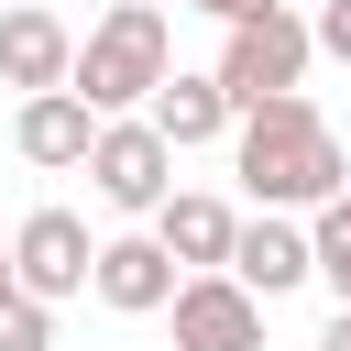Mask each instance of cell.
<instances>
[{"label": "cell", "instance_id": "8992f818", "mask_svg": "<svg viewBox=\"0 0 351 351\" xmlns=\"http://www.w3.org/2000/svg\"><path fill=\"white\" fill-rule=\"evenodd\" d=\"M165 307H176V351H263V307L230 274H186Z\"/></svg>", "mask_w": 351, "mask_h": 351}, {"label": "cell", "instance_id": "e0dca14e", "mask_svg": "<svg viewBox=\"0 0 351 351\" xmlns=\"http://www.w3.org/2000/svg\"><path fill=\"white\" fill-rule=\"evenodd\" d=\"M318 351H351V307H340V318H329V329H318Z\"/></svg>", "mask_w": 351, "mask_h": 351}, {"label": "cell", "instance_id": "8fae6325", "mask_svg": "<svg viewBox=\"0 0 351 351\" xmlns=\"http://www.w3.org/2000/svg\"><path fill=\"white\" fill-rule=\"evenodd\" d=\"M154 219H165V230H154L165 263H186V274H230V230H241V219H230L219 197H165Z\"/></svg>", "mask_w": 351, "mask_h": 351}, {"label": "cell", "instance_id": "7c38bea8", "mask_svg": "<svg viewBox=\"0 0 351 351\" xmlns=\"http://www.w3.org/2000/svg\"><path fill=\"white\" fill-rule=\"evenodd\" d=\"M11 143H22V165H88V143H99V121L55 88V99H22V121H11Z\"/></svg>", "mask_w": 351, "mask_h": 351}, {"label": "cell", "instance_id": "52a82bcc", "mask_svg": "<svg viewBox=\"0 0 351 351\" xmlns=\"http://www.w3.org/2000/svg\"><path fill=\"white\" fill-rule=\"evenodd\" d=\"M66 66H77V33H66L55 11H0V88L55 99V88H66Z\"/></svg>", "mask_w": 351, "mask_h": 351}, {"label": "cell", "instance_id": "5bb4252c", "mask_svg": "<svg viewBox=\"0 0 351 351\" xmlns=\"http://www.w3.org/2000/svg\"><path fill=\"white\" fill-rule=\"evenodd\" d=\"M0 351H55V307H33V296H0Z\"/></svg>", "mask_w": 351, "mask_h": 351}, {"label": "cell", "instance_id": "2e32d148", "mask_svg": "<svg viewBox=\"0 0 351 351\" xmlns=\"http://www.w3.org/2000/svg\"><path fill=\"white\" fill-rule=\"evenodd\" d=\"M186 11H208V22H252V11H285V0H186Z\"/></svg>", "mask_w": 351, "mask_h": 351}, {"label": "cell", "instance_id": "9a60e30c", "mask_svg": "<svg viewBox=\"0 0 351 351\" xmlns=\"http://www.w3.org/2000/svg\"><path fill=\"white\" fill-rule=\"evenodd\" d=\"M307 44H318V55H340V66H351V0H318V22H307Z\"/></svg>", "mask_w": 351, "mask_h": 351}, {"label": "cell", "instance_id": "5b68a950", "mask_svg": "<svg viewBox=\"0 0 351 351\" xmlns=\"http://www.w3.org/2000/svg\"><path fill=\"white\" fill-rule=\"evenodd\" d=\"M88 176H99L110 208H165V197H176V154L154 143V121H99Z\"/></svg>", "mask_w": 351, "mask_h": 351}, {"label": "cell", "instance_id": "ac0fdd59", "mask_svg": "<svg viewBox=\"0 0 351 351\" xmlns=\"http://www.w3.org/2000/svg\"><path fill=\"white\" fill-rule=\"evenodd\" d=\"M0 296H11V241H0Z\"/></svg>", "mask_w": 351, "mask_h": 351}, {"label": "cell", "instance_id": "6da1fadb", "mask_svg": "<svg viewBox=\"0 0 351 351\" xmlns=\"http://www.w3.org/2000/svg\"><path fill=\"white\" fill-rule=\"evenodd\" d=\"M241 186L285 219V208H329L351 197V165H340V132L307 110V99H274V110H241Z\"/></svg>", "mask_w": 351, "mask_h": 351}, {"label": "cell", "instance_id": "3957f363", "mask_svg": "<svg viewBox=\"0 0 351 351\" xmlns=\"http://www.w3.org/2000/svg\"><path fill=\"white\" fill-rule=\"evenodd\" d=\"M307 22L296 11H252V22H230V44H219V99H230V121L241 110H274V99H296V77H307Z\"/></svg>", "mask_w": 351, "mask_h": 351}, {"label": "cell", "instance_id": "4fadbf2b", "mask_svg": "<svg viewBox=\"0 0 351 351\" xmlns=\"http://www.w3.org/2000/svg\"><path fill=\"white\" fill-rule=\"evenodd\" d=\"M307 274H329V296L351 307V197L318 208V230H307Z\"/></svg>", "mask_w": 351, "mask_h": 351}, {"label": "cell", "instance_id": "9c48e42d", "mask_svg": "<svg viewBox=\"0 0 351 351\" xmlns=\"http://www.w3.org/2000/svg\"><path fill=\"white\" fill-rule=\"evenodd\" d=\"M88 285H99V307H121V318H154L186 274L165 263V241H99V263H88Z\"/></svg>", "mask_w": 351, "mask_h": 351}, {"label": "cell", "instance_id": "7a4b0ae2", "mask_svg": "<svg viewBox=\"0 0 351 351\" xmlns=\"http://www.w3.org/2000/svg\"><path fill=\"white\" fill-rule=\"evenodd\" d=\"M176 66H165V11L154 0H121L88 44H77V66H66V99L88 110V121H121L132 99H154Z\"/></svg>", "mask_w": 351, "mask_h": 351}, {"label": "cell", "instance_id": "30bf717a", "mask_svg": "<svg viewBox=\"0 0 351 351\" xmlns=\"http://www.w3.org/2000/svg\"><path fill=\"white\" fill-rule=\"evenodd\" d=\"M143 121H154L165 154H186V143H219V132H230V99H219V77H165V88L143 99Z\"/></svg>", "mask_w": 351, "mask_h": 351}, {"label": "cell", "instance_id": "ba28073f", "mask_svg": "<svg viewBox=\"0 0 351 351\" xmlns=\"http://www.w3.org/2000/svg\"><path fill=\"white\" fill-rule=\"evenodd\" d=\"M230 285H241L252 307H263V296H285V285H307V230H296V219H274V208H263V219H241V230H230Z\"/></svg>", "mask_w": 351, "mask_h": 351}, {"label": "cell", "instance_id": "277c9868", "mask_svg": "<svg viewBox=\"0 0 351 351\" xmlns=\"http://www.w3.org/2000/svg\"><path fill=\"white\" fill-rule=\"evenodd\" d=\"M88 263H99V241H88V219H77V208H33V219L11 230V296H33V307L77 296V285H88Z\"/></svg>", "mask_w": 351, "mask_h": 351}]
</instances>
